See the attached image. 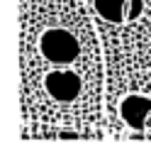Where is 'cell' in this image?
<instances>
[{"label":"cell","instance_id":"obj_1","mask_svg":"<svg viewBox=\"0 0 151 149\" xmlns=\"http://www.w3.org/2000/svg\"><path fill=\"white\" fill-rule=\"evenodd\" d=\"M39 51L46 61L56 64V66H66L78 59L81 54V42L61 27H51L39 37Z\"/></svg>","mask_w":151,"mask_h":149},{"label":"cell","instance_id":"obj_2","mask_svg":"<svg viewBox=\"0 0 151 149\" xmlns=\"http://www.w3.org/2000/svg\"><path fill=\"white\" fill-rule=\"evenodd\" d=\"M44 88L54 100H59V103H71V100H76L81 95L83 83L78 78V73H73L68 69H56V71L46 73Z\"/></svg>","mask_w":151,"mask_h":149},{"label":"cell","instance_id":"obj_3","mask_svg":"<svg viewBox=\"0 0 151 149\" xmlns=\"http://www.w3.org/2000/svg\"><path fill=\"white\" fill-rule=\"evenodd\" d=\"M93 7L105 22L124 25L144 12V0H95Z\"/></svg>","mask_w":151,"mask_h":149},{"label":"cell","instance_id":"obj_4","mask_svg":"<svg viewBox=\"0 0 151 149\" xmlns=\"http://www.w3.org/2000/svg\"><path fill=\"white\" fill-rule=\"evenodd\" d=\"M119 117L124 120L129 129H141L151 127V98L146 95H127L119 103Z\"/></svg>","mask_w":151,"mask_h":149}]
</instances>
